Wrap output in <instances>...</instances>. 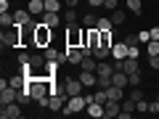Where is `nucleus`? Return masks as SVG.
Masks as SVG:
<instances>
[{
    "label": "nucleus",
    "instance_id": "nucleus-1",
    "mask_svg": "<svg viewBox=\"0 0 159 119\" xmlns=\"http://www.w3.org/2000/svg\"><path fill=\"white\" fill-rule=\"evenodd\" d=\"M82 42H85V29L77 27V21L66 24V48H82Z\"/></svg>",
    "mask_w": 159,
    "mask_h": 119
},
{
    "label": "nucleus",
    "instance_id": "nucleus-2",
    "mask_svg": "<svg viewBox=\"0 0 159 119\" xmlns=\"http://www.w3.org/2000/svg\"><path fill=\"white\" fill-rule=\"evenodd\" d=\"M51 40H53V27H48V24H40V27L34 29V34H32V42L37 48H48Z\"/></svg>",
    "mask_w": 159,
    "mask_h": 119
},
{
    "label": "nucleus",
    "instance_id": "nucleus-3",
    "mask_svg": "<svg viewBox=\"0 0 159 119\" xmlns=\"http://www.w3.org/2000/svg\"><path fill=\"white\" fill-rule=\"evenodd\" d=\"M85 108H88V98H85V93H82V95H72V98H69L66 106L61 108V114H66V117H69V114L85 111Z\"/></svg>",
    "mask_w": 159,
    "mask_h": 119
},
{
    "label": "nucleus",
    "instance_id": "nucleus-4",
    "mask_svg": "<svg viewBox=\"0 0 159 119\" xmlns=\"http://www.w3.org/2000/svg\"><path fill=\"white\" fill-rule=\"evenodd\" d=\"M0 42H3V48H19L21 45V27H11L8 32H3Z\"/></svg>",
    "mask_w": 159,
    "mask_h": 119
},
{
    "label": "nucleus",
    "instance_id": "nucleus-5",
    "mask_svg": "<svg viewBox=\"0 0 159 119\" xmlns=\"http://www.w3.org/2000/svg\"><path fill=\"white\" fill-rule=\"evenodd\" d=\"M0 117H3V119H19V117H21V103H19V101L6 103L3 111H0Z\"/></svg>",
    "mask_w": 159,
    "mask_h": 119
},
{
    "label": "nucleus",
    "instance_id": "nucleus-6",
    "mask_svg": "<svg viewBox=\"0 0 159 119\" xmlns=\"http://www.w3.org/2000/svg\"><path fill=\"white\" fill-rule=\"evenodd\" d=\"M64 90H66V95L72 98V95H82V90H88V87L82 85L80 77H77V79H66V82H64Z\"/></svg>",
    "mask_w": 159,
    "mask_h": 119
},
{
    "label": "nucleus",
    "instance_id": "nucleus-7",
    "mask_svg": "<svg viewBox=\"0 0 159 119\" xmlns=\"http://www.w3.org/2000/svg\"><path fill=\"white\" fill-rule=\"evenodd\" d=\"M119 111H122V101H111V98H109V101L103 103V117L106 119L119 117Z\"/></svg>",
    "mask_w": 159,
    "mask_h": 119
},
{
    "label": "nucleus",
    "instance_id": "nucleus-8",
    "mask_svg": "<svg viewBox=\"0 0 159 119\" xmlns=\"http://www.w3.org/2000/svg\"><path fill=\"white\" fill-rule=\"evenodd\" d=\"M80 82L90 90V87H98V74L96 72H88V69H80Z\"/></svg>",
    "mask_w": 159,
    "mask_h": 119
},
{
    "label": "nucleus",
    "instance_id": "nucleus-9",
    "mask_svg": "<svg viewBox=\"0 0 159 119\" xmlns=\"http://www.w3.org/2000/svg\"><path fill=\"white\" fill-rule=\"evenodd\" d=\"M45 58L48 61H58V64H69L66 61V51H56V48H51V45L45 48Z\"/></svg>",
    "mask_w": 159,
    "mask_h": 119
},
{
    "label": "nucleus",
    "instance_id": "nucleus-10",
    "mask_svg": "<svg viewBox=\"0 0 159 119\" xmlns=\"http://www.w3.org/2000/svg\"><path fill=\"white\" fill-rule=\"evenodd\" d=\"M66 101H69L66 95H48V108H51V111H61V108L66 106Z\"/></svg>",
    "mask_w": 159,
    "mask_h": 119
},
{
    "label": "nucleus",
    "instance_id": "nucleus-11",
    "mask_svg": "<svg viewBox=\"0 0 159 119\" xmlns=\"http://www.w3.org/2000/svg\"><path fill=\"white\" fill-rule=\"evenodd\" d=\"M127 42L122 40V42H117V45H111V56H114V61H122V58H127Z\"/></svg>",
    "mask_w": 159,
    "mask_h": 119
},
{
    "label": "nucleus",
    "instance_id": "nucleus-12",
    "mask_svg": "<svg viewBox=\"0 0 159 119\" xmlns=\"http://www.w3.org/2000/svg\"><path fill=\"white\" fill-rule=\"evenodd\" d=\"M27 11L32 16H40V13H45V0H29L27 3Z\"/></svg>",
    "mask_w": 159,
    "mask_h": 119
},
{
    "label": "nucleus",
    "instance_id": "nucleus-13",
    "mask_svg": "<svg viewBox=\"0 0 159 119\" xmlns=\"http://www.w3.org/2000/svg\"><path fill=\"white\" fill-rule=\"evenodd\" d=\"M111 85H119V87H127V85H130V77H127V72H119V69H117V72L111 74Z\"/></svg>",
    "mask_w": 159,
    "mask_h": 119
},
{
    "label": "nucleus",
    "instance_id": "nucleus-14",
    "mask_svg": "<svg viewBox=\"0 0 159 119\" xmlns=\"http://www.w3.org/2000/svg\"><path fill=\"white\" fill-rule=\"evenodd\" d=\"M43 24H48V27H58V24H61V16H58L56 11H45V13H43Z\"/></svg>",
    "mask_w": 159,
    "mask_h": 119
},
{
    "label": "nucleus",
    "instance_id": "nucleus-15",
    "mask_svg": "<svg viewBox=\"0 0 159 119\" xmlns=\"http://www.w3.org/2000/svg\"><path fill=\"white\" fill-rule=\"evenodd\" d=\"M64 51H66V61L80 66V61H82V51H80V48H64Z\"/></svg>",
    "mask_w": 159,
    "mask_h": 119
},
{
    "label": "nucleus",
    "instance_id": "nucleus-16",
    "mask_svg": "<svg viewBox=\"0 0 159 119\" xmlns=\"http://www.w3.org/2000/svg\"><path fill=\"white\" fill-rule=\"evenodd\" d=\"M109 53H111V45H103V42L93 48V56H96L98 61H106V58H109Z\"/></svg>",
    "mask_w": 159,
    "mask_h": 119
},
{
    "label": "nucleus",
    "instance_id": "nucleus-17",
    "mask_svg": "<svg viewBox=\"0 0 159 119\" xmlns=\"http://www.w3.org/2000/svg\"><path fill=\"white\" fill-rule=\"evenodd\" d=\"M98 77H111L114 74V64H106V61H98V69H96Z\"/></svg>",
    "mask_w": 159,
    "mask_h": 119
},
{
    "label": "nucleus",
    "instance_id": "nucleus-18",
    "mask_svg": "<svg viewBox=\"0 0 159 119\" xmlns=\"http://www.w3.org/2000/svg\"><path fill=\"white\" fill-rule=\"evenodd\" d=\"M58 69H61V64H58V61H45V77L48 79H56Z\"/></svg>",
    "mask_w": 159,
    "mask_h": 119
},
{
    "label": "nucleus",
    "instance_id": "nucleus-19",
    "mask_svg": "<svg viewBox=\"0 0 159 119\" xmlns=\"http://www.w3.org/2000/svg\"><path fill=\"white\" fill-rule=\"evenodd\" d=\"M106 93H109V98H111V101H122V98H125V87H119V85L106 87Z\"/></svg>",
    "mask_w": 159,
    "mask_h": 119
},
{
    "label": "nucleus",
    "instance_id": "nucleus-20",
    "mask_svg": "<svg viewBox=\"0 0 159 119\" xmlns=\"http://www.w3.org/2000/svg\"><path fill=\"white\" fill-rule=\"evenodd\" d=\"M13 16H16V27H27L29 19H32V13H29V11H16Z\"/></svg>",
    "mask_w": 159,
    "mask_h": 119
},
{
    "label": "nucleus",
    "instance_id": "nucleus-21",
    "mask_svg": "<svg viewBox=\"0 0 159 119\" xmlns=\"http://www.w3.org/2000/svg\"><path fill=\"white\" fill-rule=\"evenodd\" d=\"M0 27H16V16L8 13V11H3L0 13Z\"/></svg>",
    "mask_w": 159,
    "mask_h": 119
},
{
    "label": "nucleus",
    "instance_id": "nucleus-22",
    "mask_svg": "<svg viewBox=\"0 0 159 119\" xmlns=\"http://www.w3.org/2000/svg\"><path fill=\"white\" fill-rule=\"evenodd\" d=\"M8 82H11V85L16 87V90H21V87H27V77H24L21 72H19V74H13V77L8 79Z\"/></svg>",
    "mask_w": 159,
    "mask_h": 119
},
{
    "label": "nucleus",
    "instance_id": "nucleus-23",
    "mask_svg": "<svg viewBox=\"0 0 159 119\" xmlns=\"http://www.w3.org/2000/svg\"><path fill=\"white\" fill-rule=\"evenodd\" d=\"M16 101L21 103V106H27V103L32 101V93H29V87H21V90L16 93Z\"/></svg>",
    "mask_w": 159,
    "mask_h": 119
},
{
    "label": "nucleus",
    "instance_id": "nucleus-24",
    "mask_svg": "<svg viewBox=\"0 0 159 119\" xmlns=\"http://www.w3.org/2000/svg\"><path fill=\"white\" fill-rule=\"evenodd\" d=\"M45 53L43 56H29V64H32V69H45Z\"/></svg>",
    "mask_w": 159,
    "mask_h": 119
},
{
    "label": "nucleus",
    "instance_id": "nucleus-25",
    "mask_svg": "<svg viewBox=\"0 0 159 119\" xmlns=\"http://www.w3.org/2000/svg\"><path fill=\"white\" fill-rule=\"evenodd\" d=\"M88 114H90V117H103V103H88Z\"/></svg>",
    "mask_w": 159,
    "mask_h": 119
},
{
    "label": "nucleus",
    "instance_id": "nucleus-26",
    "mask_svg": "<svg viewBox=\"0 0 159 119\" xmlns=\"http://www.w3.org/2000/svg\"><path fill=\"white\" fill-rule=\"evenodd\" d=\"M146 53L148 56H159V40H148L146 42Z\"/></svg>",
    "mask_w": 159,
    "mask_h": 119
},
{
    "label": "nucleus",
    "instance_id": "nucleus-27",
    "mask_svg": "<svg viewBox=\"0 0 159 119\" xmlns=\"http://www.w3.org/2000/svg\"><path fill=\"white\" fill-rule=\"evenodd\" d=\"M93 101H96V103H106L109 101V93L103 90V87H98V90L93 93Z\"/></svg>",
    "mask_w": 159,
    "mask_h": 119
},
{
    "label": "nucleus",
    "instance_id": "nucleus-28",
    "mask_svg": "<svg viewBox=\"0 0 159 119\" xmlns=\"http://www.w3.org/2000/svg\"><path fill=\"white\" fill-rule=\"evenodd\" d=\"M127 8H130L135 16H141V11H143V3L141 0H127Z\"/></svg>",
    "mask_w": 159,
    "mask_h": 119
},
{
    "label": "nucleus",
    "instance_id": "nucleus-29",
    "mask_svg": "<svg viewBox=\"0 0 159 119\" xmlns=\"http://www.w3.org/2000/svg\"><path fill=\"white\" fill-rule=\"evenodd\" d=\"M111 24H114V21H111V19H98V24H96V27H98V29H101V32H111V29H114V27H111Z\"/></svg>",
    "mask_w": 159,
    "mask_h": 119
},
{
    "label": "nucleus",
    "instance_id": "nucleus-30",
    "mask_svg": "<svg viewBox=\"0 0 159 119\" xmlns=\"http://www.w3.org/2000/svg\"><path fill=\"white\" fill-rule=\"evenodd\" d=\"M111 21H114V24H125V11L114 8V11H111Z\"/></svg>",
    "mask_w": 159,
    "mask_h": 119
},
{
    "label": "nucleus",
    "instance_id": "nucleus-31",
    "mask_svg": "<svg viewBox=\"0 0 159 119\" xmlns=\"http://www.w3.org/2000/svg\"><path fill=\"white\" fill-rule=\"evenodd\" d=\"M45 11H61V0H45Z\"/></svg>",
    "mask_w": 159,
    "mask_h": 119
},
{
    "label": "nucleus",
    "instance_id": "nucleus-32",
    "mask_svg": "<svg viewBox=\"0 0 159 119\" xmlns=\"http://www.w3.org/2000/svg\"><path fill=\"white\" fill-rule=\"evenodd\" d=\"M64 21H66V24H74V21H77V11H74V8H66V13H64Z\"/></svg>",
    "mask_w": 159,
    "mask_h": 119
},
{
    "label": "nucleus",
    "instance_id": "nucleus-33",
    "mask_svg": "<svg viewBox=\"0 0 159 119\" xmlns=\"http://www.w3.org/2000/svg\"><path fill=\"white\" fill-rule=\"evenodd\" d=\"M82 24H85V27H96V24H98V19L93 16V13H85V16H82Z\"/></svg>",
    "mask_w": 159,
    "mask_h": 119
},
{
    "label": "nucleus",
    "instance_id": "nucleus-34",
    "mask_svg": "<svg viewBox=\"0 0 159 119\" xmlns=\"http://www.w3.org/2000/svg\"><path fill=\"white\" fill-rule=\"evenodd\" d=\"M127 77H130V87L141 85V72H133V74H127Z\"/></svg>",
    "mask_w": 159,
    "mask_h": 119
},
{
    "label": "nucleus",
    "instance_id": "nucleus-35",
    "mask_svg": "<svg viewBox=\"0 0 159 119\" xmlns=\"http://www.w3.org/2000/svg\"><path fill=\"white\" fill-rule=\"evenodd\" d=\"M138 40H141L143 45H146L148 40H151V29H143V32H138Z\"/></svg>",
    "mask_w": 159,
    "mask_h": 119
},
{
    "label": "nucleus",
    "instance_id": "nucleus-36",
    "mask_svg": "<svg viewBox=\"0 0 159 119\" xmlns=\"http://www.w3.org/2000/svg\"><path fill=\"white\" fill-rule=\"evenodd\" d=\"M125 42H127V48H133V45H138L141 40H138V34H125Z\"/></svg>",
    "mask_w": 159,
    "mask_h": 119
},
{
    "label": "nucleus",
    "instance_id": "nucleus-37",
    "mask_svg": "<svg viewBox=\"0 0 159 119\" xmlns=\"http://www.w3.org/2000/svg\"><path fill=\"white\" fill-rule=\"evenodd\" d=\"M122 108H125V111H135V101H133V98H127V101H122Z\"/></svg>",
    "mask_w": 159,
    "mask_h": 119
},
{
    "label": "nucleus",
    "instance_id": "nucleus-38",
    "mask_svg": "<svg viewBox=\"0 0 159 119\" xmlns=\"http://www.w3.org/2000/svg\"><path fill=\"white\" fill-rule=\"evenodd\" d=\"M98 87H103V90L111 87V77H98Z\"/></svg>",
    "mask_w": 159,
    "mask_h": 119
},
{
    "label": "nucleus",
    "instance_id": "nucleus-39",
    "mask_svg": "<svg viewBox=\"0 0 159 119\" xmlns=\"http://www.w3.org/2000/svg\"><path fill=\"white\" fill-rule=\"evenodd\" d=\"M130 98H133V101L138 103V101H141V98H143V93L138 90V87H133V90H130Z\"/></svg>",
    "mask_w": 159,
    "mask_h": 119
},
{
    "label": "nucleus",
    "instance_id": "nucleus-40",
    "mask_svg": "<svg viewBox=\"0 0 159 119\" xmlns=\"http://www.w3.org/2000/svg\"><path fill=\"white\" fill-rule=\"evenodd\" d=\"M101 42L103 45H111V32H101Z\"/></svg>",
    "mask_w": 159,
    "mask_h": 119
},
{
    "label": "nucleus",
    "instance_id": "nucleus-41",
    "mask_svg": "<svg viewBox=\"0 0 159 119\" xmlns=\"http://www.w3.org/2000/svg\"><path fill=\"white\" fill-rule=\"evenodd\" d=\"M127 56H130V58H138V56H141V48H138V45H133L130 51H127Z\"/></svg>",
    "mask_w": 159,
    "mask_h": 119
},
{
    "label": "nucleus",
    "instance_id": "nucleus-42",
    "mask_svg": "<svg viewBox=\"0 0 159 119\" xmlns=\"http://www.w3.org/2000/svg\"><path fill=\"white\" fill-rule=\"evenodd\" d=\"M24 64H29V53H19V66H24Z\"/></svg>",
    "mask_w": 159,
    "mask_h": 119
},
{
    "label": "nucleus",
    "instance_id": "nucleus-43",
    "mask_svg": "<svg viewBox=\"0 0 159 119\" xmlns=\"http://www.w3.org/2000/svg\"><path fill=\"white\" fill-rule=\"evenodd\" d=\"M135 111H148V103H146V101H143V98H141V101H138V103H135Z\"/></svg>",
    "mask_w": 159,
    "mask_h": 119
},
{
    "label": "nucleus",
    "instance_id": "nucleus-44",
    "mask_svg": "<svg viewBox=\"0 0 159 119\" xmlns=\"http://www.w3.org/2000/svg\"><path fill=\"white\" fill-rule=\"evenodd\" d=\"M148 66H151V69H159V56H148Z\"/></svg>",
    "mask_w": 159,
    "mask_h": 119
},
{
    "label": "nucleus",
    "instance_id": "nucleus-45",
    "mask_svg": "<svg viewBox=\"0 0 159 119\" xmlns=\"http://www.w3.org/2000/svg\"><path fill=\"white\" fill-rule=\"evenodd\" d=\"M148 114H159V101H151V103H148Z\"/></svg>",
    "mask_w": 159,
    "mask_h": 119
},
{
    "label": "nucleus",
    "instance_id": "nucleus-46",
    "mask_svg": "<svg viewBox=\"0 0 159 119\" xmlns=\"http://www.w3.org/2000/svg\"><path fill=\"white\" fill-rule=\"evenodd\" d=\"M103 8H109V11H114V8H117V0H103Z\"/></svg>",
    "mask_w": 159,
    "mask_h": 119
},
{
    "label": "nucleus",
    "instance_id": "nucleus-47",
    "mask_svg": "<svg viewBox=\"0 0 159 119\" xmlns=\"http://www.w3.org/2000/svg\"><path fill=\"white\" fill-rule=\"evenodd\" d=\"M88 6L90 8H103V0H88Z\"/></svg>",
    "mask_w": 159,
    "mask_h": 119
},
{
    "label": "nucleus",
    "instance_id": "nucleus-48",
    "mask_svg": "<svg viewBox=\"0 0 159 119\" xmlns=\"http://www.w3.org/2000/svg\"><path fill=\"white\" fill-rule=\"evenodd\" d=\"M151 40H159V27H151Z\"/></svg>",
    "mask_w": 159,
    "mask_h": 119
},
{
    "label": "nucleus",
    "instance_id": "nucleus-49",
    "mask_svg": "<svg viewBox=\"0 0 159 119\" xmlns=\"http://www.w3.org/2000/svg\"><path fill=\"white\" fill-rule=\"evenodd\" d=\"M77 3H80V0H64V6H66V8H74Z\"/></svg>",
    "mask_w": 159,
    "mask_h": 119
},
{
    "label": "nucleus",
    "instance_id": "nucleus-50",
    "mask_svg": "<svg viewBox=\"0 0 159 119\" xmlns=\"http://www.w3.org/2000/svg\"><path fill=\"white\" fill-rule=\"evenodd\" d=\"M3 11H8V0H0V13Z\"/></svg>",
    "mask_w": 159,
    "mask_h": 119
},
{
    "label": "nucleus",
    "instance_id": "nucleus-51",
    "mask_svg": "<svg viewBox=\"0 0 159 119\" xmlns=\"http://www.w3.org/2000/svg\"><path fill=\"white\" fill-rule=\"evenodd\" d=\"M157 21H159V16H157Z\"/></svg>",
    "mask_w": 159,
    "mask_h": 119
},
{
    "label": "nucleus",
    "instance_id": "nucleus-52",
    "mask_svg": "<svg viewBox=\"0 0 159 119\" xmlns=\"http://www.w3.org/2000/svg\"><path fill=\"white\" fill-rule=\"evenodd\" d=\"M157 101H159V95H157Z\"/></svg>",
    "mask_w": 159,
    "mask_h": 119
}]
</instances>
